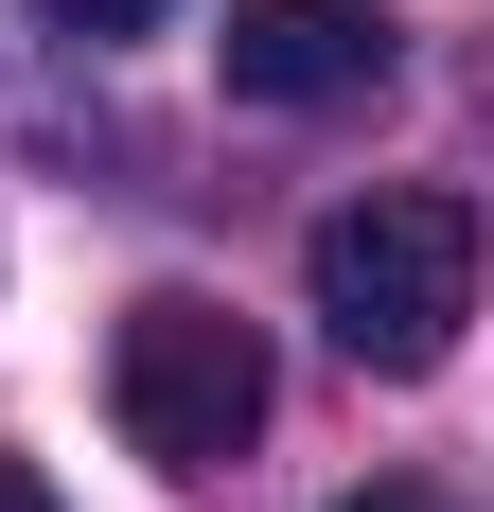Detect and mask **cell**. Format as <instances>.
I'll return each instance as SVG.
<instances>
[{
	"label": "cell",
	"instance_id": "obj_1",
	"mask_svg": "<svg viewBox=\"0 0 494 512\" xmlns=\"http://www.w3.org/2000/svg\"><path fill=\"white\" fill-rule=\"evenodd\" d=\"M300 301H318V336H336L353 371H442L459 318H477V195H424V177H389V195H336L318 230H300Z\"/></svg>",
	"mask_w": 494,
	"mask_h": 512
},
{
	"label": "cell",
	"instance_id": "obj_2",
	"mask_svg": "<svg viewBox=\"0 0 494 512\" xmlns=\"http://www.w3.org/2000/svg\"><path fill=\"white\" fill-rule=\"evenodd\" d=\"M106 407H124V442H142L159 477H230L247 442H265V336H247L212 283H159V301H124V336H106Z\"/></svg>",
	"mask_w": 494,
	"mask_h": 512
},
{
	"label": "cell",
	"instance_id": "obj_3",
	"mask_svg": "<svg viewBox=\"0 0 494 512\" xmlns=\"http://www.w3.org/2000/svg\"><path fill=\"white\" fill-rule=\"evenodd\" d=\"M212 53H230V106H371L406 18H371V0H230Z\"/></svg>",
	"mask_w": 494,
	"mask_h": 512
},
{
	"label": "cell",
	"instance_id": "obj_4",
	"mask_svg": "<svg viewBox=\"0 0 494 512\" xmlns=\"http://www.w3.org/2000/svg\"><path fill=\"white\" fill-rule=\"evenodd\" d=\"M36 18H53L71 53H106V36H159V0H36Z\"/></svg>",
	"mask_w": 494,
	"mask_h": 512
},
{
	"label": "cell",
	"instance_id": "obj_5",
	"mask_svg": "<svg viewBox=\"0 0 494 512\" xmlns=\"http://www.w3.org/2000/svg\"><path fill=\"white\" fill-rule=\"evenodd\" d=\"M0 512H53V477H36V460H18V442H0Z\"/></svg>",
	"mask_w": 494,
	"mask_h": 512
},
{
	"label": "cell",
	"instance_id": "obj_6",
	"mask_svg": "<svg viewBox=\"0 0 494 512\" xmlns=\"http://www.w3.org/2000/svg\"><path fill=\"white\" fill-rule=\"evenodd\" d=\"M336 512H442V495H406V477H371V495H336Z\"/></svg>",
	"mask_w": 494,
	"mask_h": 512
}]
</instances>
